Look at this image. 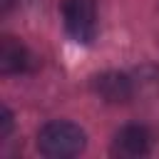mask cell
Masks as SVG:
<instances>
[{"mask_svg":"<svg viewBox=\"0 0 159 159\" xmlns=\"http://www.w3.org/2000/svg\"><path fill=\"white\" fill-rule=\"evenodd\" d=\"M84 132L72 122H50L37 134V149L50 159H67L84 149Z\"/></svg>","mask_w":159,"mask_h":159,"instance_id":"6da1fadb","label":"cell"},{"mask_svg":"<svg viewBox=\"0 0 159 159\" xmlns=\"http://www.w3.org/2000/svg\"><path fill=\"white\" fill-rule=\"evenodd\" d=\"M62 17L67 32L77 42H92L97 35V2L94 0H65Z\"/></svg>","mask_w":159,"mask_h":159,"instance_id":"7a4b0ae2","label":"cell"},{"mask_svg":"<svg viewBox=\"0 0 159 159\" xmlns=\"http://www.w3.org/2000/svg\"><path fill=\"white\" fill-rule=\"evenodd\" d=\"M149 132L139 124H127L114 134L112 142V154L122 157V159H137L149 154Z\"/></svg>","mask_w":159,"mask_h":159,"instance_id":"3957f363","label":"cell"},{"mask_svg":"<svg viewBox=\"0 0 159 159\" xmlns=\"http://www.w3.org/2000/svg\"><path fill=\"white\" fill-rule=\"evenodd\" d=\"M30 52L27 47L10 37V35H2L0 37V72L2 75H15V72H25L30 67Z\"/></svg>","mask_w":159,"mask_h":159,"instance_id":"277c9868","label":"cell"},{"mask_svg":"<svg viewBox=\"0 0 159 159\" xmlns=\"http://www.w3.org/2000/svg\"><path fill=\"white\" fill-rule=\"evenodd\" d=\"M92 84H94V92H97L102 99L112 102V104L127 102V99L132 97V82H129V77L122 75V72H104V75H97Z\"/></svg>","mask_w":159,"mask_h":159,"instance_id":"5b68a950","label":"cell"},{"mask_svg":"<svg viewBox=\"0 0 159 159\" xmlns=\"http://www.w3.org/2000/svg\"><path fill=\"white\" fill-rule=\"evenodd\" d=\"M10 129H12V114H10V109H2V129H0V137H7Z\"/></svg>","mask_w":159,"mask_h":159,"instance_id":"8992f818","label":"cell"},{"mask_svg":"<svg viewBox=\"0 0 159 159\" xmlns=\"http://www.w3.org/2000/svg\"><path fill=\"white\" fill-rule=\"evenodd\" d=\"M10 7H12V0H0V10L2 12H7Z\"/></svg>","mask_w":159,"mask_h":159,"instance_id":"52a82bcc","label":"cell"}]
</instances>
